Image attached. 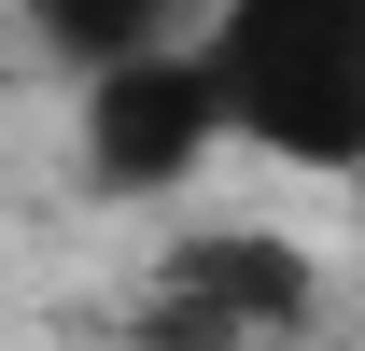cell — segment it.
I'll return each mask as SVG.
<instances>
[{
  "label": "cell",
  "instance_id": "6da1fadb",
  "mask_svg": "<svg viewBox=\"0 0 365 351\" xmlns=\"http://www.w3.org/2000/svg\"><path fill=\"white\" fill-rule=\"evenodd\" d=\"M211 85L253 155L365 183V0H211Z\"/></svg>",
  "mask_w": 365,
  "mask_h": 351
},
{
  "label": "cell",
  "instance_id": "7a4b0ae2",
  "mask_svg": "<svg viewBox=\"0 0 365 351\" xmlns=\"http://www.w3.org/2000/svg\"><path fill=\"white\" fill-rule=\"evenodd\" d=\"M309 253L267 239V225H211V239H182L155 267V295H140L127 337L140 351H295L309 337Z\"/></svg>",
  "mask_w": 365,
  "mask_h": 351
},
{
  "label": "cell",
  "instance_id": "3957f363",
  "mask_svg": "<svg viewBox=\"0 0 365 351\" xmlns=\"http://www.w3.org/2000/svg\"><path fill=\"white\" fill-rule=\"evenodd\" d=\"M211 141L225 127V85H211V56H140V71H113V85H85V169L113 183V197H169V183L211 169Z\"/></svg>",
  "mask_w": 365,
  "mask_h": 351
},
{
  "label": "cell",
  "instance_id": "277c9868",
  "mask_svg": "<svg viewBox=\"0 0 365 351\" xmlns=\"http://www.w3.org/2000/svg\"><path fill=\"white\" fill-rule=\"evenodd\" d=\"M14 14H29V43H43L71 85H113V71H140V56H169L182 0H14Z\"/></svg>",
  "mask_w": 365,
  "mask_h": 351
},
{
  "label": "cell",
  "instance_id": "5b68a950",
  "mask_svg": "<svg viewBox=\"0 0 365 351\" xmlns=\"http://www.w3.org/2000/svg\"><path fill=\"white\" fill-rule=\"evenodd\" d=\"M295 351H309V337H295Z\"/></svg>",
  "mask_w": 365,
  "mask_h": 351
}]
</instances>
